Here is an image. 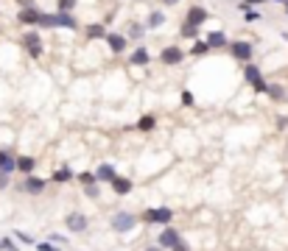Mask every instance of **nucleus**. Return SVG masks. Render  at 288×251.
<instances>
[{
	"label": "nucleus",
	"mask_w": 288,
	"mask_h": 251,
	"mask_svg": "<svg viewBox=\"0 0 288 251\" xmlns=\"http://www.w3.org/2000/svg\"><path fill=\"white\" fill-rule=\"evenodd\" d=\"M137 221H143V223H165V226H171V221H174V209H168V207L146 209Z\"/></svg>",
	"instance_id": "1"
},
{
	"label": "nucleus",
	"mask_w": 288,
	"mask_h": 251,
	"mask_svg": "<svg viewBox=\"0 0 288 251\" xmlns=\"http://www.w3.org/2000/svg\"><path fill=\"white\" fill-rule=\"evenodd\" d=\"M229 50H232V56L238 61H244V65H249V61L255 59V45H252V42H246V39L232 42V45H229Z\"/></svg>",
	"instance_id": "2"
},
{
	"label": "nucleus",
	"mask_w": 288,
	"mask_h": 251,
	"mask_svg": "<svg viewBox=\"0 0 288 251\" xmlns=\"http://www.w3.org/2000/svg\"><path fill=\"white\" fill-rule=\"evenodd\" d=\"M137 226V215H132V212H115L112 215V229L115 232H132V229Z\"/></svg>",
	"instance_id": "3"
},
{
	"label": "nucleus",
	"mask_w": 288,
	"mask_h": 251,
	"mask_svg": "<svg viewBox=\"0 0 288 251\" xmlns=\"http://www.w3.org/2000/svg\"><path fill=\"white\" fill-rule=\"evenodd\" d=\"M157 245H160V248H176V245H179V232H176L174 226H165L160 232V237H157Z\"/></svg>",
	"instance_id": "4"
},
{
	"label": "nucleus",
	"mask_w": 288,
	"mask_h": 251,
	"mask_svg": "<svg viewBox=\"0 0 288 251\" xmlns=\"http://www.w3.org/2000/svg\"><path fill=\"white\" fill-rule=\"evenodd\" d=\"M23 42H25V48H28V53L34 56V59H39V56H42V36L36 34V31L23 34Z\"/></svg>",
	"instance_id": "5"
},
{
	"label": "nucleus",
	"mask_w": 288,
	"mask_h": 251,
	"mask_svg": "<svg viewBox=\"0 0 288 251\" xmlns=\"http://www.w3.org/2000/svg\"><path fill=\"white\" fill-rule=\"evenodd\" d=\"M207 17H210V14H207V9H204V6H190V9H187L185 23H187V25H193V28H199V25H202Z\"/></svg>",
	"instance_id": "6"
},
{
	"label": "nucleus",
	"mask_w": 288,
	"mask_h": 251,
	"mask_svg": "<svg viewBox=\"0 0 288 251\" xmlns=\"http://www.w3.org/2000/svg\"><path fill=\"white\" fill-rule=\"evenodd\" d=\"M14 170H17V165H14V151L12 148H3V151H0V173L12 176Z\"/></svg>",
	"instance_id": "7"
},
{
	"label": "nucleus",
	"mask_w": 288,
	"mask_h": 251,
	"mask_svg": "<svg viewBox=\"0 0 288 251\" xmlns=\"http://www.w3.org/2000/svg\"><path fill=\"white\" fill-rule=\"evenodd\" d=\"M182 59H185V53H182L176 45H171V48H165L160 53V61L162 65H182Z\"/></svg>",
	"instance_id": "8"
},
{
	"label": "nucleus",
	"mask_w": 288,
	"mask_h": 251,
	"mask_svg": "<svg viewBox=\"0 0 288 251\" xmlns=\"http://www.w3.org/2000/svg\"><path fill=\"white\" fill-rule=\"evenodd\" d=\"M23 190L28 193V196H39V193L45 190V179H39V176H25V181H23Z\"/></svg>",
	"instance_id": "9"
},
{
	"label": "nucleus",
	"mask_w": 288,
	"mask_h": 251,
	"mask_svg": "<svg viewBox=\"0 0 288 251\" xmlns=\"http://www.w3.org/2000/svg\"><path fill=\"white\" fill-rule=\"evenodd\" d=\"M104 39H107V45H109L112 53H123V50H126V42H129L123 34H115V31H112V34H107Z\"/></svg>",
	"instance_id": "10"
},
{
	"label": "nucleus",
	"mask_w": 288,
	"mask_h": 251,
	"mask_svg": "<svg viewBox=\"0 0 288 251\" xmlns=\"http://www.w3.org/2000/svg\"><path fill=\"white\" fill-rule=\"evenodd\" d=\"M65 223H67V229H70V232H84L87 229V218L81 215V212H70V215L65 218Z\"/></svg>",
	"instance_id": "11"
},
{
	"label": "nucleus",
	"mask_w": 288,
	"mask_h": 251,
	"mask_svg": "<svg viewBox=\"0 0 288 251\" xmlns=\"http://www.w3.org/2000/svg\"><path fill=\"white\" fill-rule=\"evenodd\" d=\"M204 45H207V48H227L229 45V39H227V34H224V31H213V34H207V39H204Z\"/></svg>",
	"instance_id": "12"
},
{
	"label": "nucleus",
	"mask_w": 288,
	"mask_h": 251,
	"mask_svg": "<svg viewBox=\"0 0 288 251\" xmlns=\"http://www.w3.org/2000/svg\"><path fill=\"white\" fill-rule=\"evenodd\" d=\"M109 184H112L115 196H129L132 193V179H126V176H115Z\"/></svg>",
	"instance_id": "13"
},
{
	"label": "nucleus",
	"mask_w": 288,
	"mask_h": 251,
	"mask_svg": "<svg viewBox=\"0 0 288 251\" xmlns=\"http://www.w3.org/2000/svg\"><path fill=\"white\" fill-rule=\"evenodd\" d=\"M59 25V28H78V23H76V17H73L70 12H56L54 14V28Z\"/></svg>",
	"instance_id": "14"
},
{
	"label": "nucleus",
	"mask_w": 288,
	"mask_h": 251,
	"mask_svg": "<svg viewBox=\"0 0 288 251\" xmlns=\"http://www.w3.org/2000/svg\"><path fill=\"white\" fill-rule=\"evenodd\" d=\"M115 176H118V173H115L112 165H98L95 173H92V179H95V181H112Z\"/></svg>",
	"instance_id": "15"
},
{
	"label": "nucleus",
	"mask_w": 288,
	"mask_h": 251,
	"mask_svg": "<svg viewBox=\"0 0 288 251\" xmlns=\"http://www.w3.org/2000/svg\"><path fill=\"white\" fill-rule=\"evenodd\" d=\"M14 165H17L20 173L31 176V173H34V167H36V162H34V156H17V159H14Z\"/></svg>",
	"instance_id": "16"
},
{
	"label": "nucleus",
	"mask_w": 288,
	"mask_h": 251,
	"mask_svg": "<svg viewBox=\"0 0 288 251\" xmlns=\"http://www.w3.org/2000/svg\"><path fill=\"white\" fill-rule=\"evenodd\" d=\"M39 9H23V12H20V23H25V25H36L39 23Z\"/></svg>",
	"instance_id": "17"
},
{
	"label": "nucleus",
	"mask_w": 288,
	"mask_h": 251,
	"mask_svg": "<svg viewBox=\"0 0 288 251\" xmlns=\"http://www.w3.org/2000/svg\"><path fill=\"white\" fill-rule=\"evenodd\" d=\"M244 78H246L249 84H258L260 78H263V73H260V67H258V65H252V61H249V65L244 67Z\"/></svg>",
	"instance_id": "18"
},
{
	"label": "nucleus",
	"mask_w": 288,
	"mask_h": 251,
	"mask_svg": "<svg viewBox=\"0 0 288 251\" xmlns=\"http://www.w3.org/2000/svg\"><path fill=\"white\" fill-rule=\"evenodd\" d=\"M129 61H132V65H137V67H143V65H149V61H151V53L146 48H137L132 56H129Z\"/></svg>",
	"instance_id": "19"
},
{
	"label": "nucleus",
	"mask_w": 288,
	"mask_h": 251,
	"mask_svg": "<svg viewBox=\"0 0 288 251\" xmlns=\"http://www.w3.org/2000/svg\"><path fill=\"white\" fill-rule=\"evenodd\" d=\"M87 39H104V36H107V28H104V25H87Z\"/></svg>",
	"instance_id": "20"
},
{
	"label": "nucleus",
	"mask_w": 288,
	"mask_h": 251,
	"mask_svg": "<svg viewBox=\"0 0 288 251\" xmlns=\"http://www.w3.org/2000/svg\"><path fill=\"white\" fill-rule=\"evenodd\" d=\"M162 23H165V14H162V12H151L149 20H146V28H160Z\"/></svg>",
	"instance_id": "21"
},
{
	"label": "nucleus",
	"mask_w": 288,
	"mask_h": 251,
	"mask_svg": "<svg viewBox=\"0 0 288 251\" xmlns=\"http://www.w3.org/2000/svg\"><path fill=\"white\" fill-rule=\"evenodd\" d=\"M154 126H157V117H154V114H146V117L137 120V129H140V132H151Z\"/></svg>",
	"instance_id": "22"
},
{
	"label": "nucleus",
	"mask_w": 288,
	"mask_h": 251,
	"mask_svg": "<svg viewBox=\"0 0 288 251\" xmlns=\"http://www.w3.org/2000/svg\"><path fill=\"white\" fill-rule=\"evenodd\" d=\"M51 179H54V181H70L73 179V170H70V167H59V170H54Z\"/></svg>",
	"instance_id": "23"
},
{
	"label": "nucleus",
	"mask_w": 288,
	"mask_h": 251,
	"mask_svg": "<svg viewBox=\"0 0 288 251\" xmlns=\"http://www.w3.org/2000/svg\"><path fill=\"white\" fill-rule=\"evenodd\" d=\"M179 34L185 36V39H190V42H196V39H199V28H193V25H187V23L179 28Z\"/></svg>",
	"instance_id": "24"
},
{
	"label": "nucleus",
	"mask_w": 288,
	"mask_h": 251,
	"mask_svg": "<svg viewBox=\"0 0 288 251\" xmlns=\"http://www.w3.org/2000/svg\"><path fill=\"white\" fill-rule=\"evenodd\" d=\"M260 17H263V14H260L258 9H249V6H244V20H246V23H258Z\"/></svg>",
	"instance_id": "25"
},
{
	"label": "nucleus",
	"mask_w": 288,
	"mask_h": 251,
	"mask_svg": "<svg viewBox=\"0 0 288 251\" xmlns=\"http://www.w3.org/2000/svg\"><path fill=\"white\" fill-rule=\"evenodd\" d=\"M269 95L274 98V101H282V98H285V90H282L280 84H269Z\"/></svg>",
	"instance_id": "26"
},
{
	"label": "nucleus",
	"mask_w": 288,
	"mask_h": 251,
	"mask_svg": "<svg viewBox=\"0 0 288 251\" xmlns=\"http://www.w3.org/2000/svg\"><path fill=\"white\" fill-rule=\"evenodd\" d=\"M143 36H146V25H132L126 39H143Z\"/></svg>",
	"instance_id": "27"
},
{
	"label": "nucleus",
	"mask_w": 288,
	"mask_h": 251,
	"mask_svg": "<svg viewBox=\"0 0 288 251\" xmlns=\"http://www.w3.org/2000/svg\"><path fill=\"white\" fill-rule=\"evenodd\" d=\"M14 237L25 245H36V237H31V234H25V232H14Z\"/></svg>",
	"instance_id": "28"
},
{
	"label": "nucleus",
	"mask_w": 288,
	"mask_h": 251,
	"mask_svg": "<svg viewBox=\"0 0 288 251\" xmlns=\"http://www.w3.org/2000/svg\"><path fill=\"white\" fill-rule=\"evenodd\" d=\"M36 25H42V28H54V14H39V23Z\"/></svg>",
	"instance_id": "29"
},
{
	"label": "nucleus",
	"mask_w": 288,
	"mask_h": 251,
	"mask_svg": "<svg viewBox=\"0 0 288 251\" xmlns=\"http://www.w3.org/2000/svg\"><path fill=\"white\" fill-rule=\"evenodd\" d=\"M207 50H210V48H207V45H204L202 39H196V42H193V53H196V56H204Z\"/></svg>",
	"instance_id": "30"
},
{
	"label": "nucleus",
	"mask_w": 288,
	"mask_h": 251,
	"mask_svg": "<svg viewBox=\"0 0 288 251\" xmlns=\"http://www.w3.org/2000/svg\"><path fill=\"white\" fill-rule=\"evenodd\" d=\"M76 9V0H59V12H73Z\"/></svg>",
	"instance_id": "31"
},
{
	"label": "nucleus",
	"mask_w": 288,
	"mask_h": 251,
	"mask_svg": "<svg viewBox=\"0 0 288 251\" xmlns=\"http://www.w3.org/2000/svg\"><path fill=\"white\" fill-rule=\"evenodd\" d=\"M48 243H54V245H65L67 243V237H62V234H48Z\"/></svg>",
	"instance_id": "32"
},
{
	"label": "nucleus",
	"mask_w": 288,
	"mask_h": 251,
	"mask_svg": "<svg viewBox=\"0 0 288 251\" xmlns=\"http://www.w3.org/2000/svg\"><path fill=\"white\" fill-rule=\"evenodd\" d=\"M252 90L255 92H269V81H266V78H260L258 84H252Z\"/></svg>",
	"instance_id": "33"
},
{
	"label": "nucleus",
	"mask_w": 288,
	"mask_h": 251,
	"mask_svg": "<svg viewBox=\"0 0 288 251\" xmlns=\"http://www.w3.org/2000/svg\"><path fill=\"white\" fill-rule=\"evenodd\" d=\"M36 251H59V245H54V243H36Z\"/></svg>",
	"instance_id": "34"
},
{
	"label": "nucleus",
	"mask_w": 288,
	"mask_h": 251,
	"mask_svg": "<svg viewBox=\"0 0 288 251\" xmlns=\"http://www.w3.org/2000/svg\"><path fill=\"white\" fill-rule=\"evenodd\" d=\"M78 181H81V184H95L92 173H78Z\"/></svg>",
	"instance_id": "35"
},
{
	"label": "nucleus",
	"mask_w": 288,
	"mask_h": 251,
	"mask_svg": "<svg viewBox=\"0 0 288 251\" xmlns=\"http://www.w3.org/2000/svg\"><path fill=\"white\" fill-rule=\"evenodd\" d=\"M182 103H185V106H193V95H190V92H182Z\"/></svg>",
	"instance_id": "36"
},
{
	"label": "nucleus",
	"mask_w": 288,
	"mask_h": 251,
	"mask_svg": "<svg viewBox=\"0 0 288 251\" xmlns=\"http://www.w3.org/2000/svg\"><path fill=\"white\" fill-rule=\"evenodd\" d=\"M285 126H288V117H285V114H280V117H277V129H285Z\"/></svg>",
	"instance_id": "37"
},
{
	"label": "nucleus",
	"mask_w": 288,
	"mask_h": 251,
	"mask_svg": "<svg viewBox=\"0 0 288 251\" xmlns=\"http://www.w3.org/2000/svg\"><path fill=\"white\" fill-rule=\"evenodd\" d=\"M87 196L95 198V196H98V187H95V184H87Z\"/></svg>",
	"instance_id": "38"
},
{
	"label": "nucleus",
	"mask_w": 288,
	"mask_h": 251,
	"mask_svg": "<svg viewBox=\"0 0 288 251\" xmlns=\"http://www.w3.org/2000/svg\"><path fill=\"white\" fill-rule=\"evenodd\" d=\"M6 187H9V176L0 173V190H6Z\"/></svg>",
	"instance_id": "39"
},
{
	"label": "nucleus",
	"mask_w": 288,
	"mask_h": 251,
	"mask_svg": "<svg viewBox=\"0 0 288 251\" xmlns=\"http://www.w3.org/2000/svg\"><path fill=\"white\" fill-rule=\"evenodd\" d=\"M162 3H165V6H176V3H179V0H162Z\"/></svg>",
	"instance_id": "40"
},
{
	"label": "nucleus",
	"mask_w": 288,
	"mask_h": 251,
	"mask_svg": "<svg viewBox=\"0 0 288 251\" xmlns=\"http://www.w3.org/2000/svg\"><path fill=\"white\" fill-rule=\"evenodd\" d=\"M146 251H162V248H160V245H149Z\"/></svg>",
	"instance_id": "41"
},
{
	"label": "nucleus",
	"mask_w": 288,
	"mask_h": 251,
	"mask_svg": "<svg viewBox=\"0 0 288 251\" xmlns=\"http://www.w3.org/2000/svg\"><path fill=\"white\" fill-rule=\"evenodd\" d=\"M174 251H187V245H182V243H179V245H176Z\"/></svg>",
	"instance_id": "42"
},
{
	"label": "nucleus",
	"mask_w": 288,
	"mask_h": 251,
	"mask_svg": "<svg viewBox=\"0 0 288 251\" xmlns=\"http://www.w3.org/2000/svg\"><path fill=\"white\" fill-rule=\"evenodd\" d=\"M274 3H285V0H274Z\"/></svg>",
	"instance_id": "43"
}]
</instances>
